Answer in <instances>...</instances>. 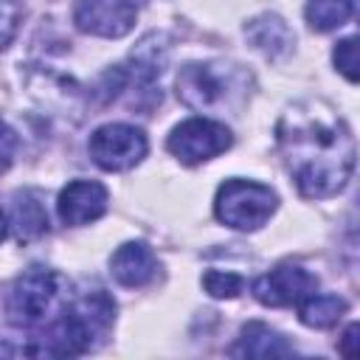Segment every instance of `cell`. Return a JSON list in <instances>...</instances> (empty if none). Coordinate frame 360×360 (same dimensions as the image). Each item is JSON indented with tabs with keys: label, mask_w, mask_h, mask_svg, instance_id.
<instances>
[{
	"label": "cell",
	"mask_w": 360,
	"mask_h": 360,
	"mask_svg": "<svg viewBox=\"0 0 360 360\" xmlns=\"http://www.w3.org/2000/svg\"><path fill=\"white\" fill-rule=\"evenodd\" d=\"M284 163L307 200H326L346 188L354 172V135L323 101L292 104L276 127Z\"/></svg>",
	"instance_id": "6da1fadb"
},
{
	"label": "cell",
	"mask_w": 360,
	"mask_h": 360,
	"mask_svg": "<svg viewBox=\"0 0 360 360\" xmlns=\"http://www.w3.org/2000/svg\"><path fill=\"white\" fill-rule=\"evenodd\" d=\"M115 304L104 290L84 292L73 301H68L53 321L45 323V332H39L37 343L25 346L22 354H48V357H76L96 343H101L112 326Z\"/></svg>",
	"instance_id": "7a4b0ae2"
},
{
	"label": "cell",
	"mask_w": 360,
	"mask_h": 360,
	"mask_svg": "<svg viewBox=\"0 0 360 360\" xmlns=\"http://www.w3.org/2000/svg\"><path fill=\"white\" fill-rule=\"evenodd\" d=\"M248 73L228 62H191L177 73V98L191 110H222L242 98Z\"/></svg>",
	"instance_id": "3957f363"
},
{
	"label": "cell",
	"mask_w": 360,
	"mask_h": 360,
	"mask_svg": "<svg viewBox=\"0 0 360 360\" xmlns=\"http://www.w3.org/2000/svg\"><path fill=\"white\" fill-rule=\"evenodd\" d=\"M65 278L51 267H28L8 292V318L17 326L37 329L59 315Z\"/></svg>",
	"instance_id": "277c9868"
},
{
	"label": "cell",
	"mask_w": 360,
	"mask_h": 360,
	"mask_svg": "<svg viewBox=\"0 0 360 360\" xmlns=\"http://www.w3.org/2000/svg\"><path fill=\"white\" fill-rule=\"evenodd\" d=\"M276 191L270 186L253 180H225L214 197V214L222 225L236 231H256L262 228L270 214L276 211Z\"/></svg>",
	"instance_id": "5b68a950"
},
{
	"label": "cell",
	"mask_w": 360,
	"mask_h": 360,
	"mask_svg": "<svg viewBox=\"0 0 360 360\" xmlns=\"http://www.w3.org/2000/svg\"><path fill=\"white\" fill-rule=\"evenodd\" d=\"M231 141L233 138H231V129L225 124L211 121V118H188L172 129L166 146L180 163L194 166V163H202V160L222 155L231 146Z\"/></svg>",
	"instance_id": "8992f818"
},
{
	"label": "cell",
	"mask_w": 360,
	"mask_h": 360,
	"mask_svg": "<svg viewBox=\"0 0 360 360\" xmlns=\"http://www.w3.org/2000/svg\"><path fill=\"white\" fill-rule=\"evenodd\" d=\"M146 135L132 124H104L90 135V158L104 172H124L146 158Z\"/></svg>",
	"instance_id": "52a82bcc"
},
{
	"label": "cell",
	"mask_w": 360,
	"mask_h": 360,
	"mask_svg": "<svg viewBox=\"0 0 360 360\" xmlns=\"http://www.w3.org/2000/svg\"><path fill=\"white\" fill-rule=\"evenodd\" d=\"M73 22L82 34L118 39L135 25V6L129 0H76Z\"/></svg>",
	"instance_id": "ba28073f"
},
{
	"label": "cell",
	"mask_w": 360,
	"mask_h": 360,
	"mask_svg": "<svg viewBox=\"0 0 360 360\" xmlns=\"http://www.w3.org/2000/svg\"><path fill=\"white\" fill-rule=\"evenodd\" d=\"M318 290V278L298 264H278L253 281V295L264 307H292Z\"/></svg>",
	"instance_id": "9c48e42d"
},
{
	"label": "cell",
	"mask_w": 360,
	"mask_h": 360,
	"mask_svg": "<svg viewBox=\"0 0 360 360\" xmlns=\"http://www.w3.org/2000/svg\"><path fill=\"white\" fill-rule=\"evenodd\" d=\"M110 194L98 180H73L59 191L56 208L65 225H87L107 211Z\"/></svg>",
	"instance_id": "30bf717a"
},
{
	"label": "cell",
	"mask_w": 360,
	"mask_h": 360,
	"mask_svg": "<svg viewBox=\"0 0 360 360\" xmlns=\"http://www.w3.org/2000/svg\"><path fill=\"white\" fill-rule=\"evenodd\" d=\"M110 273L124 287H143L158 276V259L143 242H127L110 256Z\"/></svg>",
	"instance_id": "8fae6325"
},
{
	"label": "cell",
	"mask_w": 360,
	"mask_h": 360,
	"mask_svg": "<svg viewBox=\"0 0 360 360\" xmlns=\"http://www.w3.org/2000/svg\"><path fill=\"white\" fill-rule=\"evenodd\" d=\"M245 37H248V42H250L259 53H264L267 59H281V56H287V53L292 51V42H295L290 25H287L278 14H259V17H253V20L245 25Z\"/></svg>",
	"instance_id": "7c38bea8"
},
{
	"label": "cell",
	"mask_w": 360,
	"mask_h": 360,
	"mask_svg": "<svg viewBox=\"0 0 360 360\" xmlns=\"http://www.w3.org/2000/svg\"><path fill=\"white\" fill-rule=\"evenodd\" d=\"M231 354L233 357H287L292 354V346L278 332H273L267 323L253 321L242 326L236 343L231 346Z\"/></svg>",
	"instance_id": "4fadbf2b"
},
{
	"label": "cell",
	"mask_w": 360,
	"mask_h": 360,
	"mask_svg": "<svg viewBox=\"0 0 360 360\" xmlns=\"http://www.w3.org/2000/svg\"><path fill=\"white\" fill-rule=\"evenodd\" d=\"M343 312H346V301L332 292H309L307 298L298 301V318L312 329H326L338 323Z\"/></svg>",
	"instance_id": "5bb4252c"
},
{
	"label": "cell",
	"mask_w": 360,
	"mask_h": 360,
	"mask_svg": "<svg viewBox=\"0 0 360 360\" xmlns=\"http://www.w3.org/2000/svg\"><path fill=\"white\" fill-rule=\"evenodd\" d=\"M14 231L20 242L37 239L48 231V214L34 191H20L14 197Z\"/></svg>",
	"instance_id": "9a60e30c"
},
{
	"label": "cell",
	"mask_w": 360,
	"mask_h": 360,
	"mask_svg": "<svg viewBox=\"0 0 360 360\" xmlns=\"http://www.w3.org/2000/svg\"><path fill=\"white\" fill-rule=\"evenodd\" d=\"M352 0H307L304 17L312 31H332L340 28L352 17Z\"/></svg>",
	"instance_id": "2e32d148"
},
{
	"label": "cell",
	"mask_w": 360,
	"mask_h": 360,
	"mask_svg": "<svg viewBox=\"0 0 360 360\" xmlns=\"http://www.w3.org/2000/svg\"><path fill=\"white\" fill-rule=\"evenodd\" d=\"M202 287L214 298H236L245 287V278L236 273H225V270H208L202 276Z\"/></svg>",
	"instance_id": "e0dca14e"
},
{
	"label": "cell",
	"mask_w": 360,
	"mask_h": 360,
	"mask_svg": "<svg viewBox=\"0 0 360 360\" xmlns=\"http://www.w3.org/2000/svg\"><path fill=\"white\" fill-rule=\"evenodd\" d=\"M335 65L338 70L349 79V82H357V45H354V37H346L335 45Z\"/></svg>",
	"instance_id": "ac0fdd59"
},
{
	"label": "cell",
	"mask_w": 360,
	"mask_h": 360,
	"mask_svg": "<svg viewBox=\"0 0 360 360\" xmlns=\"http://www.w3.org/2000/svg\"><path fill=\"white\" fill-rule=\"evenodd\" d=\"M20 3L17 0H0V51L14 39L20 28Z\"/></svg>",
	"instance_id": "d6986e66"
},
{
	"label": "cell",
	"mask_w": 360,
	"mask_h": 360,
	"mask_svg": "<svg viewBox=\"0 0 360 360\" xmlns=\"http://www.w3.org/2000/svg\"><path fill=\"white\" fill-rule=\"evenodd\" d=\"M14 152H17V135L6 121H0V174L14 163Z\"/></svg>",
	"instance_id": "ffe728a7"
},
{
	"label": "cell",
	"mask_w": 360,
	"mask_h": 360,
	"mask_svg": "<svg viewBox=\"0 0 360 360\" xmlns=\"http://www.w3.org/2000/svg\"><path fill=\"white\" fill-rule=\"evenodd\" d=\"M354 340H357V323H349V329H346V335H343V340H340V354L354 357V354H357Z\"/></svg>",
	"instance_id": "44dd1931"
},
{
	"label": "cell",
	"mask_w": 360,
	"mask_h": 360,
	"mask_svg": "<svg viewBox=\"0 0 360 360\" xmlns=\"http://www.w3.org/2000/svg\"><path fill=\"white\" fill-rule=\"evenodd\" d=\"M6 233H8V219H6V214L0 211V242L6 239Z\"/></svg>",
	"instance_id": "7402d4cb"
}]
</instances>
